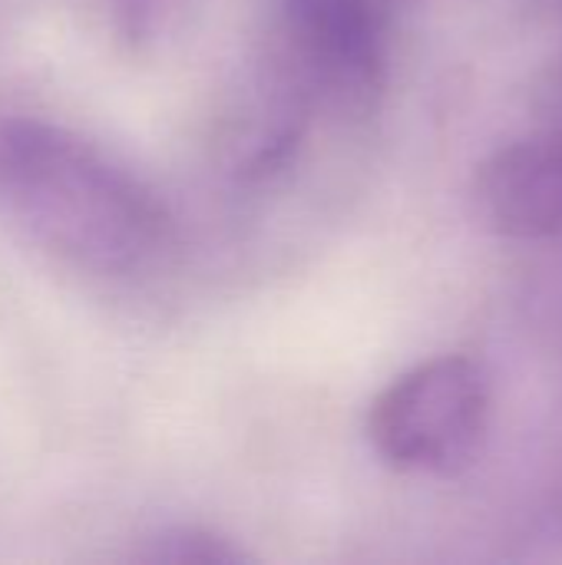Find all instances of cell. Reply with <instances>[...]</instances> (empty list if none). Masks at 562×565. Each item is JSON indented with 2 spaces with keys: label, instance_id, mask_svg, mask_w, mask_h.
Instances as JSON below:
<instances>
[{
  "label": "cell",
  "instance_id": "cell-1",
  "mask_svg": "<svg viewBox=\"0 0 562 565\" xmlns=\"http://www.w3.org/2000/svg\"><path fill=\"white\" fill-rule=\"evenodd\" d=\"M0 209L46 252L126 275L159 255L169 215L159 195L109 152L43 122H0Z\"/></svg>",
  "mask_w": 562,
  "mask_h": 565
},
{
  "label": "cell",
  "instance_id": "cell-2",
  "mask_svg": "<svg viewBox=\"0 0 562 565\" xmlns=\"http://www.w3.org/2000/svg\"><path fill=\"white\" fill-rule=\"evenodd\" d=\"M487 371L464 354H441L394 377L368 411L374 454L401 473L454 477L484 450L490 427Z\"/></svg>",
  "mask_w": 562,
  "mask_h": 565
},
{
  "label": "cell",
  "instance_id": "cell-3",
  "mask_svg": "<svg viewBox=\"0 0 562 565\" xmlns=\"http://www.w3.org/2000/svg\"><path fill=\"white\" fill-rule=\"evenodd\" d=\"M288 86L308 103L368 113L388 73L381 0H278Z\"/></svg>",
  "mask_w": 562,
  "mask_h": 565
},
{
  "label": "cell",
  "instance_id": "cell-4",
  "mask_svg": "<svg viewBox=\"0 0 562 565\" xmlns=\"http://www.w3.org/2000/svg\"><path fill=\"white\" fill-rule=\"evenodd\" d=\"M480 222L503 238L562 235V132L497 149L474 179Z\"/></svg>",
  "mask_w": 562,
  "mask_h": 565
},
{
  "label": "cell",
  "instance_id": "cell-5",
  "mask_svg": "<svg viewBox=\"0 0 562 565\" xmlns=\"http://www.w3.org/2000/svg\"><path fill=\"white\" fill-rule=\"evenodd\" d=\"M142 563L166 565H238L245 563V553L232 546V540L202 530V526H172L162 530L146 543L139 553Z\"/></svg>",
  "mask_w": 562,
  "mask_h": 565
},
{
  "label": "cell",
  "instance_id": "cell-6",
  "mask_svg": "<svg viewBox=\"0 0 562 565\" xmlns=\"http://www.w3.org/2000/svg\"><path fill=\"white\" fill-rule=\"evenodd\" d=\"M176 0H113V17L129 43H146L159 33Z\"/></svg>",
  "mask_w": 562,
  "mask_h": 565
}]
</instances>
